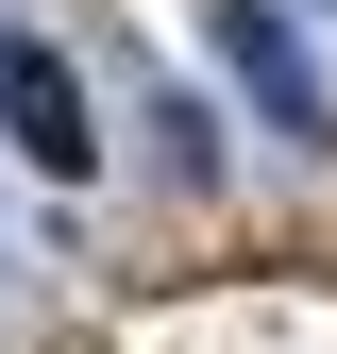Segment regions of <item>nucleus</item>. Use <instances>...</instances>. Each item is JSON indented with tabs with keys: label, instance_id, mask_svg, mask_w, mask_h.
<instances>
[{
	"label": "nucleus",
	"instance_id": "f03ea898",
	"mask_svg": "<svg viewBox=\"0 0 337 354\" xmlns=\"http://www.w3.org/2000/svg\"><path fill=\"white\" fill-rule=\"evenodd\" d=\"M0 136H17L51 186H84L102 169V118H84V84H68V51H0Z\"/></svg>",
	"mask_w": 337,
	"mask_h": 354
},
{
	"label": "nucleus",
	"instance_id": "f257e3e1",
	"mask_svg": "<svg viewBox=\"0 0 337 354\" xmlns=\"http://www.w3.org/2000/svg\"><path fill=\"white\" fill-rule=\"evenodd\" d=\"M202 51L236 68V102L270 118L287 152H337V84H320V51H304V34H287V0H220V17H202Z\"/></svg>",
	"mask_w": 337,
	"mask_h": 354
}]
</instances>
